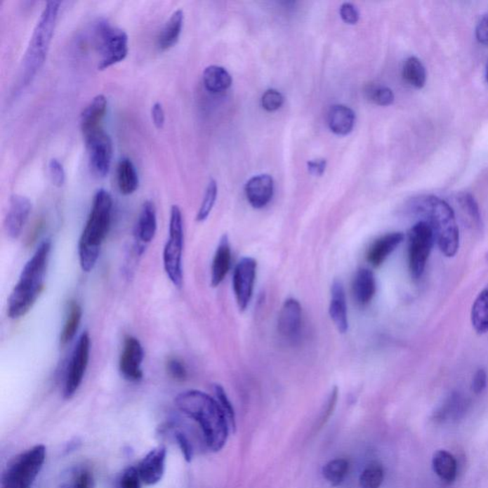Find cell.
Wrapping results in <instances>:
<instances>
[{
  "instance_id": "6da1fadb",
  "label": "cell",
  "mask_w": 488,
  "mask_h": 488,
  "mask_svg": "<svg viewBox=\"0 0 488 488\" xmlns=\"http://www.w3.org/2000/svg\"><path fill=\"white\" fill-rule=\"evenodd\" d=\"M175 402L183 414L199 426L211 451H220L227 442L229 421L217 399L204 392L188 390L178 394Z\"/></svg>"
},
{
  "instance_id": "7a4b0ae2",
  "label": "cell",
  "mask_w": 488,
  "mask_h": 488,
  "mask_svg": "<svg viewBox=\"0 0 488 488\" xmlns=\"http://www.w3.org/2000/svg\"><path fill=\"white\" fill-rule=\"evenodd\" d=\"M52 251V242H41L21 271L20 279L8 300V316L20 319L33 308L44 290L48 263Z\"/></svg>"
},
{
  "instance_id": "3957f363",
  "label": "cell",
  "mask_w": 488,
  "mask_h": 488,
  "mask_svg": "<svg viewBox=\"0 0 488 488\" xmlns=\"http://www.w3.org/2000/svg\"><path fill=\"white\" fill-rule=\"evenodd\" d=\"M411 211L430 226L442 254L454 257L460 246V233L449 204L438 197L423 196L412 202Z\"/></svg>"
},
{
  "instance_id": "277c9868",
  "label": "cell",
  "mask_w": 488,
  "mask_h": 488,
  "mask_svg": "<svg viewBox=\"0 0 488 488\" xmlns=\"http://www.w3.org/2000/svg\"><path fill=\"white\" fill-rule=\"evenodd\" d=\"M113 199L108 191L100 189L94 197L89 218L79 242V263L89 273L97 265L100 247L111 226Z\"/></svg>"
},
{
  "instance_id": "5b68a950",
  "label": "cell",
  "mask_w": 488,
  "mask_h": 488,
  "mask_svg": "<svg viewBox=\"0 0 488 488\" xmlns=\"http://www.w3.org/2000/svg\"><path fill=\"white\" fill-rule=\"evenodd\" d=\"M60 2L48 1L32 34L22 61L21 84L27 86L46 60L48 51L54 37Z\"/></svg>"
},
{
  "instance_id": "8992f818",
  "label": "cell",
  "mask_w": 488,
  "mask_h": 488,
  "mask_svg": "<svg viewBox=\"0 0 488 488\" xmlns=\"http://www.w3.org/2000/svg\"><path fill=\"white\" fill-rule=\"evenodd\" d=\"M46 447L37 444L13 459L5 469L1 488H32L46 461Z\"/></svg>"
},
{
  "instance_id": "52a82bcc",
  "label": "cell",
  "mask_w": 488,
  "mask_h": 488,
  "mask_svg": "<svg viewBox=\"0 0 488 488\" xmlns=\"http://www.w3.org/2000/svg\"><path fill=\"white\" fill-rule=\"evenodd\" d=\"M184 244L183 213L178 205L171 208L169 237L164 250V266L168 278L176 287L183 286Z\"/></svg>"
},
{
  "instance_id": "ba28073f",
  "label": "cell",
  "mask_w": 488,
  "mask_h": 488,
  "mask_svg": "<svg viewBox=\"0 0 488 488\" xmlns=\"http://www.w3.org/2000/svg\"><path fill=\"white\" fill-rule=\"evenodd\" d=\"M95 34L100 53L98 70H105L126 58L129 52V39L124 30L103 20L98 23Z\"/></svg>"
},
{
  "instance_id": "9c48e42d",
  "label": "cell",
  "mask_w": 488,
  "mask_h": 488,
  "mask_svg": "<svg viewBox=\"0 0 488 488\" xmlns=\"http://www.w3.org/2000/svg\"><path fill=\"white\" fill-rule=\"evenodd\" d=\"M434 244L433 232L426 221L418 220L408 232V263L413 279L423 276Z\"/></svg>"
},
{
  "instance_id": "30bf717a",
  "label": "cell",
  "mask_w": 488,
  "mask_h": 488,
  "mask_svg": "<svg viewBox=\"0 0 488 488\" xmlns=\"http://www.w3.org/2000/svg\"><path fill=\"white\" fill-rule=\"evenodd\" d=\"M90 349V335L85 331L77 340L72 353L70 362H69L67 372H66L63 390V395L66 399H71L77 393L84 381L85 372L89 364Z\"/></svg>"
},
{
  "instance_id": "8fae6325",
  "label": "cell",
  "mask_w": 488,
  "mask_h": 488,
  "mask_svg": "<svg viewBox=\"0 0 488 488\" xmlns=\"http://www.w3.org/2000/svg\"><path fill=\"white\" fill-rule=\"evenodd\" d=\"M84 140L89 154L91 168L98 177H106L110 171L113 159V143L110 136L100 127L84 135Z\"/></svg>"
},
{
  "instance_id": "7c38bea8",
  "label": "cell",
  "mask_w": 488,
  "mask_h": 488,
  "mask_svg": "<svg viewBox=\"0 0 488 488\" xmlns=\"http://www.w3.org/2000/svg\"><path fill=\"white\" fill-rule=\"evenodd\" d=\"M257 276V261L253 258H244L237 263L233 276V288L237 306L244 311L251 301Z\"/></svg>"
},
{
  "instance_id": "4fadbf2b",
  "label": "cell",
  "mask_w": 488,
  "mask_h": 488,
  "mask_svg": "<svg viewBox=\"0 0 488 488\" xmlns=\"http://www.w3.org/2000/svg\"><path fill=\"white\" fill-rule=\"evenodd\" d=\"M144 350L140 341L133 336L124 338V349L119 359V371L125 380L138 381L143 377V364Z\"/></svg>"
},
{
  "instance_id": "5bb4252c",
  "label": "cell",
  "mask_w": 488,
  "mask_h": 488,
  "mask_svg": "<svg viewBox=\"0 0 488 488\" xmlns=\"http://www.w3.org/2000/svg\"><path fill=\"white\" fill-rule=\"evenodd\" d=\"M32 202L28 197L14 194L10 199L9 208L5 218V231L13 239H17L22 233L30 217Z\"/></svg>"
},
{
  "instance_id": "9a60e30c",
  "label": "cell",
  "mask_w": 488,
  "mask_h": 488,
  "mask_svg": "<svg viewBox=\"0 0 488 488\" xmlns=\"http://www.w3.org/2000/svg\"><path fill=\"white\" fill-rule=\"evenodd\" d=\"M303 324V309L294 298H287L279 311L278 331L285 340L295 341L300 336Z\"/></svg>"
},
{
  "instance_id": "2e32d148",
  "label": "cell",
  "mask_w": 488,
  "mask_h": 488,
  "mask_svg": "<svg viewBox=\"0 0 488 488\" xmlns=\"http://www.w3.org/2000/svg\"><path fill=\"white\" fill-rule=\"evenodd\" d=\"M166 447H157L146 454L137 468L144 484L154 485L161 481L166 465Z\"/></svg>"
},
{
  "instance_id": "e0dca14e",
  "label": "cell",
  "mask_w": 488,
  "mask_h": 488,
  "mask_svg": "<svg viewBox=\"0 0 488 488\" xmlns=\"http://www.w3.org/2000/svg\"><path fill=\"white\" fill-rule=\"evenodd\" d=\"M274 194V180L271 176H256L245 185L247 201L256 209H261L270 202Z\"/></svg>"
},
{
  "instance_id": "ac0fdd59",
  "label": "cell",
  "mask_w": 488,
  "mask_h": 488,
  "mask_svg": "<svg viewBox=\"0 0 488 488\" xmlns=\"http://www.w3.org/2000/svg\"><path fill=\"white\" fill-rule=\"evenodd\" d=\"M404 235L401 232H394L376 239L368 249L367 258L368 263L374 268H378L385 263L386 258L395 251L404 241Z\"/></svg>"
},
{
  "instance_id": "d6986e66",
  "label": "cell",
  "mask_w": 488,
  "mask_h": 488,
  "mask_svg": "<svg viewBox=\"0 0 488 488\" xmlns=\"http://www.w3.org/2000/svg\"><path fill=\"white\" fill-rule=\"evenodd\" d=\"M329 315L333 324L340 333L348 332V312L346 305L345 287L343 282L336 279L331 287V300L329 305Z\"/></svg>"
},
{
  "instance_id": "ffe728a7",
  "label": "cell",
  "mask_w": 488,
  "mask_h": 488,
  "mask_svg": "<svg viewBox=\"0 0 488 488\" xmlns=\"http://www.w3.org/2000/svg\"><path fill=\"white\" fill-rule=\"evenodd\" d=\"M231 266V247L227 235L220 237L216 250L212 269H211V285L217 287L227 276Z\"/></svg>"
},
{
  "instance_id": "44dd1931",
  "label": "cell",
  "mask_w": 488,
  "mask_h": 488,
  "mask_svg": "<svg viewBox=\"0 0 488 488\" xmlns=\"http://www.w3.org/2000/svg\"><path fill=\"white\" fill-rule=\"evenodd\" d=\"M157 228V211L153 202L146 201L138 216L135 235L140 244H148L156 236Z\"/></svg>"
},
{
  "instance_id": "7402d4cb",
  "label": "cell",
  "mask_w": 488,
  "mask_h": 488,
  "mask_svg": "<svg viewBox=\"0 0 488 488\" xmlns=\"http://www.w3.org/2000/svg\"><path fill=\"white\" fill-rule=\"evenodd\" d=\"M377 290L374 274L367 268H361L355 275L352 284L354 300L359 305H367L374 298Z\"/></svg>"
},
{
  "instance_id": "603a6c76",
  "label": "cell",
  "mask_w": 488,
  "mask_h": 488,
  "mask_svg": "<svg viewBox=\"0 0 488 488\" xmlns=\"http://www.w3.org/2000/svg\"><path fill=\"white\" fill-rule=\"evenodd\" d=\"M469 407L468 399L460 392H452L435 412V420L442 421H457L465 416Z\"/></svg>"
},
{
  "instance_id": "cb8c5ba5",
  "label": "cell",
  "mask_w": 488,
  "mask_h": 488,
  "mask_svg": "<svg viewBox=\"0 0 488 488\" xmlns=\"http://www.w3.org/2000/svg\"><path fill=\"white\" fill-rule=\"evenodd\" d=\"M106 111L107 100L103 95H98L91 100L81 116V128L84 136L100 128Z\"/></svg>"
},
{
  "instance_id": "d4e9b609",
  "label": "cell",
  "mask_w": 488,
  "mask_h": 488,
  "mask_svg": "<svg viewBox=\"0 0 488 488\" xmlns=\"http://www.w3.org/2000/svg\"><path fill=\"white\" fill-rule=\"evenodd\" d=\"M184 23V13L183 10H177L173 13L169 20L166 21L164 28L157 39V46L161 51H166L174 47L183 32Z\"/></svg>"
},
{
  "instance_id": "484cf974",
  "label": "cell",
  "mask_w": 488,
  "mask_h": 488,
  "mask_svg": "<svg viewBox=\"0 0 488 488\" xmlns=\"http://www.w3.org/2000/svg\"><path fill=\"white\" fill-rule=\"evenodd\" d=\"M355 113L352 109L345 105H334L328 114V124L336 135L349 134L355 125Z\"/></svg>"
},
{
  "instance_id": "4316f807",
  "label": "cell",
  "mask_w": 488,
  "mask_h": 488,
  "mask_svg": "<svg viewBox=\"0 0 488 488\" xmlns=\"http://www.w3.org/2000/svg\"><path fill=\"white\" fill-rule=\"evenodd\" d=\"M117 185L119 191L125 196H129L138 188V176L135 165L128 157H124L117 164Z\"/></svg>"
},
{
  "instance_id": "83f0119b",
  "label": "cell",
  "mask_w": 488,
  "mask_h": 488,
  "mask_svg": "<svg viewBox=\"0 0 488 488\" xmlns=\"http://www.w3.org/2000/svg\"><path fill=\"white\" fill-rule=\"evenodd\" d=\"M432 468L440 479L447 482L455 481L457 477V461L451 453L447 450H438L432 458Z\"/></svg>"
},
{
  "instance_id": "f1b7e54d",
  "label": "cell",
  "mask_w": 488,
  "mask_h": 488,
  "mask_svg": "<svg viewBox=\"0 0 488 488\" xmlns=\"http://www.w3.org/2000/svg\"><path fill=\"white\" fill-rule=\"evenodd\" d=\"M205 89L210 93L224 92L231 86L232 77L226 69L220 66L211 65L205 68L202 74Z\"/></svg>"
},
{
  "instance_id": "f546056e",
  "label": "cell",
  "mask_w": 488,
  "mask_h": 488,
  "mask_svg": "<svg viewBox=\"0 0 488 488\" xmlns=\"http://www.w3.org/2000/svg\"><path fill=\"white\" fill-rule=\"evenodd\" d=\"M471 322L479 334L488 332V285L474 301L471 310Z\"/></svg>"
},
{
  "instance_id": "4dcf8cb0",
  "label": "cell",
  "mask_w": 488,
  "mask_h": 488,
  "mask_svg": "<svg viewBox=\"0 0 488 488\" xmlns=\"http://www.w3.org/2000/svg\"><path fill=\"white\" fill-rule=\"evenodd\" d=\"M402 77L412 87L421 89L426 85V71L425 66L418 58H407L402 67Z\"/></svg>"
},
{
  "instance_id": "1f68e13d",
  "label": "cell",
  "mask_w": 488,
  "mask_h": 488,
  "mask_svg": "<svg viewBox=\"0 0 488 488\" xmlns=\"http://www.w3.org/2000/svg\"><path fill=\"white\" fill-rule=\"evenodd\" d=\"M81 306L77 301H72L68 309L67 319H66L60 334L61 345H67L76 337L77 330H79V325H81Z\"/></svg>"
},
{
  "instance_id": "d6a6232c",
  "label": "cell",
  "mask_w": 488,
  "mask_h": 488,
  "mask_svg": "<svg viewBox=\"0 0 488 488\" xmlns=\"http://www.w3.org/2000/svg\"><path fill=\"white\" fill-rule=\"evenodd\" d=\"M349 463L345 459H335L322 468V475L332 487H338L348 476Z\"/></svg>"
},
{
  "instance_id": "836d02e7",
  "label": "cell",
  "mask_w": 488,
  "mask_h": 488,
  "mask_svg": "<svg viewBox=\"0 0 488 488\" xmlns=\"http://www.w3.org/2000/svg\"><path fill=\"white\" fill-rule=\"evenodd\" d=\"M367 100L380 106L391 105L394 103L393 91L380 84H368L364 89Z\"/></svg>"
},
{
  "instance_id": "e575fe53",
  "label": "cell",
  "mask_w": 488,
  "mask_h": 488,
  "mask_svg": "<svg viewBox=\"0 0 488 488\" xmlns=\"http://www.w3.org/2000/svg\"><path fill=\"white\" fill-rule=\"evenodd\" d=\"M385 480L383 466L378 463L369 465L360 476V485L362 488H380Z\"/></svg>"
},
{
  "instance_id": "d590c367",
  "label": "cell",
  "mask_w": 488,
  "mask_h": 488,
  "mask_svg": "<svg viewBox=\"0 0 488 488\" xmlns=\"http://www.w3.org/2000/svg\"><path fill=\"white\" fill-rule=\"evenodd\" d=\"M218 197V184L215 180H211L208 183L204 199H202L201 207L197 215V220L199 223L206 220L209 217L210 213L212 212L213 207L217 201Z\"/></svg>"
},
{
  "instance_id": "8d00e7d4",
  "label": "cell",
  "mask_w": 488,
  "mask_h": 488,
  "mask_svg": "<svg viewBox=\"0 0 488 488\" xmlns=\"http://www.w3.org/2000/svg\"><path fill=\"white\" fill-rule=\"evenodd\" d=\"M459 202H460L461 208L468 214L469 218L473 221L475 225L478 228L482 226L481 212L476 199L471 194H461L459 197Z\"/></svg>"
},
{
  "instance_id": "74e56055",
  "label": "cell",
  "mask_w": 488,
  "mask_h": 488,
  "mask_svg": "<svg viewBox=\"0 0 488 488\" xmlns=\"http://www.w3.org/2000/svg\"><path fill=\"white\" fill-rule=\"evenodd\" d=\"M213 389H214L216 399H217L218 404H220L225 415L227 416L229 423H230L235 430L236 429V413H235L233 404H232L230 400L228 399L227 394H226L223 386L214 385Z\"/></svg>"
},
{
  "instance_id": "f35d334b",
  "label": "cell",
  "mask_w": 488,
  "mask_h": 488,
  "mask_svg": "<svg viewBox=\"0 0 488 488\" xmlns=\"http://www.w3.org/2000/svg\"><path fill=\"white\" fill-rule=\"evenodd\" d=\"M141 484L143 482L141 481L137 466H130L122 472L117 487L119 488H141Z\"/></svg>"
},
{
  "instance_id": "ab89813d",
  "label": "cell",
  "mask_w": 488,
  "mask_h": 488,
  "mask_svg": "<svg viewBox=\"0 0 488 488\" xmlns=\"http://www.w3.org/2000/svg\"><path fill=\"white\" fill-rule=\"evenodd\" d=\"M284 103V95L277 90H268L261 98V105L265 110L268 112L279 110Z\"/></svg>"
},
{
  "instance_id": "60d3db41",
  "label": "cell",
  "mask_w": 488,
  "mask_h": 488,
  "mask_svg": "<svg viewBox=\"0 0 488 488\" xmlns=\"http://www.w3.org/2000/svg\"><path fill=\"white\" fill-rule=\"evenodd\" d=\"M338 397V389L337 386H335V388L332 389L331 392H330L327 404H324V410H322L321 417H319L318 426H318V428H318V430L319 429H321L322 426L327 423V421L329 420L330 417H331L333 411H334L336 404H337Z\"/></svg>"
},
{
  "instance_id": "b9f144b4",
  "label": "cell",
  "mask_w": 488,
  "mask_h": 488,
  "mask_svg": "<svg viewBox=\"0 0 488 488\" xmlns=\"http://www.w3.org/2000/svg\"><path fill=\"white\" fill-rule=\"evenodd\" d=\"M68 488H94V477L87 469L76 472Z\"/></svg>"
},
{
  "instance_id": "7bdbcfd3",
  "label": "cell",
  "mask_w": 488,
  "mask_h": 488,
  "mask_svg": "<svg viewBox=\"0 0 488 488\" xmlns=\"http://www.w3.org/2000/svg\"><path fill=\"white\" fill-rule=\"evenodd\" d=\"M49 175L51 181L57 187H61L65 183V170L57 159H51L49 162Z\"/></svg>"
},
{
  "instance_id": "ee69618b",
  "label": "cell",
  "mask_w": 488,
  "mask_h": 488,
  "mask_svg": "<svg viewBox=\"0 0 488 488\" xmlns=\"http://www.w3.org/2000/svg\"><path fill=\"white\" fill-rule=\"evenodd\" d=\"M168 372L175 380L183 381L187 378V369L183 362L178 359H171L167 364Z\"/></svg>"
},
{
  "instance_id": "f6af8a7d",
  "label": "cell",
  "mask_w": 488,
  "mask_h": 488,
  "mask_svg": "<svg viewBox=\"0 0 488 488\" xmlns=\"http://www.w3.org/2000/svg\"><path fill=\"white\" fill-rule=\"evenodd\" d=\"M175 438L177 440L178 447H180L181 452H183L184 459H185L187 463H190L192 459H193L194 450L188 437L183 432H176Z\"/></svg>"
},
{
  "instance_id": "bcb514c9",
  "label": "cell",
  "mask_w": 488,
  "mask_h": 488,
  "mask_svg": "<svg viewBox=\"0 0 488 488\" xmlns=\"http://www.w3.org/2000/svg\"><path fill=\"white\" fill-rule=\"evenodd\" d=\"M341 18L345 23L356 24L359 21L360 14L357 8L351 4H343L340 9Z\"/></svg>"
},
{
  "instance_id": "7dc6e473",
  "label": "cell",
  "mask_w": 488,
  "mask_h": 488,
  "mask_svg": "<svg viewBox=\"0 0 488 488\" xmlns=\"http://www.w3.org/2000/svg\"><path fill=\"white\" fill-rule=\"evenodd\" d=\"M487 385V374L484 369L477 370L472 378L471 389L476 395L482 394Z\"/></svg>"
},
{
  "instance_id": "c3c4849f",
  "label": "cell",
  "mask_w": 488,
  "mask_h": 488,
  "mask_svg": "<svg viewBox=\"0 0 488 488\" xmlns=\"http://www.w3.org/2000/svg\"><path fill=\"white\" fill-rule=\"evenodd\" d=\"M152 121L157 129H162L165 124V112L161 103H156L151 109Z\"/></svg>"
},
{
  "instance_id": "681fc988",
  "label": "cell",
  "mask_w": 488,
  "mask_h": 488,
  "mask_svg": "<svg viewBox=\"0 0 488 488\" xmlns=\"http://www.w3.org/2000/svg\"><path fill=\"white\" fill-rule=\"evenodd\" d=\"M476 37L480 44H488V15L480 20L476 28Z\"/></svg>"
},
{
  "instance_id": "f907efd6",
  "label": "cell",
  "mask_w": 488,
  "mask_h": 488,
  "mask_svg": "<svg viewBox=\"0 0 488 488\" xmlns=\"http://www.w3.org/2000/svg\"><path fill=\"white\" fill-rule=\"evenodd\" d=\"M325 166H327L325 159H318V161L308 162L309 172L314 176H322L324 174Z\"/></svg>"
},
{
  "instance_id": "816d5d0a",
  "label": "cell",
  "mask_w": 488,
  "mask_h": 488,
  "mask_svg": "<svg viewBox=\"0 0 488 488\" xmlns=\"http://www.w3.org/2000/svg\"><path fill=\"white\" fill-rule=\"evenodd\" d=\"M487 81L488 82V63H487Z\"/></svg>"
},
{
  "instance_id": "f5cc1de1",
  "label": "cell",
  "mask_w": 488,
  "mask_h": 488,
  "mask_svg": "<svg viewBox=\"0 0 488 488\" xmlns=\"http://www.w3.org/2000/svg\"><path fill=\"white\" fill-rule=\"evenodd\" d=\"M487 261H488V253H487Z\"/></svg>"
}]
</instances>
